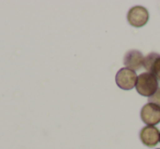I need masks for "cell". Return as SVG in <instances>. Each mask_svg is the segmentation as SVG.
I'll return each mask as SVG.
<instances>
[{
    "label": "cell",
    "mask_w": 160,
    "mask_h": 149,
    "mask_svg": "<svg viewBox=\"0 0 160 149\" xmlns=\"http://www.w3.org/2000/svg\"><path fill=\"white\" fill-rule=\"evenodd\" d=\"M136 90L140 96L151 97L158 90V79L150 72H142L137 76Z\"/></svg>",
    "instance_id": "obj_1"
},
{
    "label": "cell",
    "mask_w": 160,
    "mask_h": 149,
    "mask_svg": "<svg viewBox=\"0 0 160 149\" xmlns=\"http://www.w3.org/2000/svg\"><path fill=\"white\" fill-rule=\"evenodd\" d=\"M137 81V75L135 71L128 68H122L118 71L115 76V82L118 88L123 90H131L136 86Z\"/></svg>",
    "instance_id": "obj_2"
},
{
    "label": "cell",
    "mask_w": 160,
    "mask_h": 149,
    "mask_svg": "<svg viewBox=\"0 0 160 149\" xmlns=\"http://www.w3.org/2000/svg\"><path fill=\"white\" fill-rule=\"evenodd\" d=\"M149 13L147 9L142 6H135L131 8L127 13V21L132 27H142L148 22Z\"/></svg>",
    "instance_id": "obj_3"
},
{
    "label": "cell",
    "mask_w": 160,
    "mask_h": 149,
    "mask_svg": "<svg viewBox=\"0 0 160 149\" xmlns=\"http://www.w3.org/2000/svg\"><path fill=\"white\" fill-rule=\"evenodd\" d=\"M140 117L147 126H155L160 123V107L152 103H147L140 111Z\"/></svg>",
    "instance_id": "obj_4"
},
{
    "label": "cell",
    "mask_w": 160,
    "mask_h": 149,
    "mask_svg": "<svg viewBox=\"0 0 160 149\" xmlns=\"http://www.w3.org/2000/svg\"><path fill=\"white\" fill-rule=\"evenodd\" d=\"M144 60H145L144 55L139 51H136V49L128 51L124 56L125 68H128L136 72V70L144 67Z\"/></svg>",
    "instance_id": "obj_5"
},
{
    "label": "cell",
    "mask_w": 160,
    "mask_h": 149,
    "mask_svg": "<svg viewBox=\"0 0 160 149\" xmlns=\"http://www.w3.org/2000/svg\"><path fill=\"white\" fill-rule=\"evenodd\" d=\"M142 142L147 147H153L159 142L160 132L155 126H145L139 134Z\"/></svg>",
    "instance_id": "obj_6"
},
{
    "label": "cell",
    "mask_w": 160,
    "mask_h": 149,
    "mask_svg": "<svg viewBox=\"0 0 160 149\" xmlns=\"http://www.w3.org/2000/svg\"><path fill=\"white\" fill-rule=\"evenodd\" d=\"M144 68L147 72L152 73L158 80H160V55L156 53L147 55L144 60Z\"/></svg>",
    "instance_id": "obj_7"
},
{
    "label": "cell",
    "mask_w": 160,
    "mask_h": 149,
    "mask_svg": "<svg viewBox=\"0 0 160 149\" xmlns=\"http://www.w3.org/2000/svg\"><path fill=\"white\" fill-rule=\"evenodd\" d=\"M148 102L152 103V104H156L160 107V88H158V90L152 94L151 97L148 98Z\"/></svg>",
    "instance_id": "obj_8"
},
{
    "label": "cell",
    "mask_w": 160,
    "mask_h": 149,
    "mask_svg": "<svg viewBox=\"0 0 160 149\" xmlns=\"http://www.w3.org/2000/svg\"><path fill=\"white\" fill-rule=\"evenodd\" d=\"M159 142H160V137H159Z\"/></svg>",
    "instance_id": "obj_9"
}]
</instances>
